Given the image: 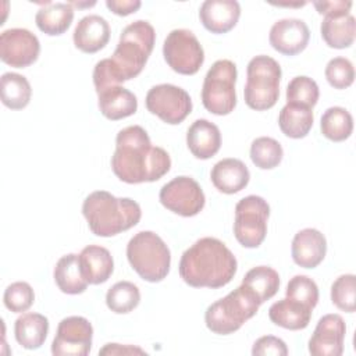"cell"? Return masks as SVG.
Returning a JSON list of instances; mask_svg holds the SVG:
<instances>
[{"instance_id": "277c9868", "label": "cell", "mask_w": 356, "mask_h": 356, "mask_svg": "<svg viewBox=\"0 0 356 356\" xmlns=\"http://www.w3.org/2000/svg\"><path fill=\"white\" fill-rule=\"evenodd\" d=\"M82 214L89 229L97 236H114L135 227L140 217V206L129 197H115L107 191H95L82 204Z\"/></svg>"}, {"instance_id": "d590c367", "label": "cell", "mask_w": 356, "mask_h": 356, "mask_svg": "<svg viewBox=\"0 0 356 356\" xmlns=\"http://www.w3.org/2000/svg\"><path fill=\"white\" fill-rule=\"evenodd\" d=\"M332 303L346 313L356 310V277L353 274L339 275L331 285Z\"/></svg>"}, {"instance_id": "3957f363", "label": "cell", "mask_w": 356, "mask_h": 356, "mask_svg": "<svg viewBox=\"0 0 356 356\" xmlns=\"http://www.w3.org/2000/svg\"><path fill=\"white\" fill-rule=\"evenodd\" d=\"M181 278L193 288H221L234 278L238 263L217 238L204 236L188 248L179 260Z\"/></svg>"}, {"instance_id": "f546056e", "label": "cell", "mask_w": 356, "mask_h": 356, "mask_svg": "<svg viewBox=\"0 0 356 356\" xmlns=\"http://www.w3.org/2000/svg\"><path fill=\"white\" fill-rule=\"evenodd\" d=\"M1 103L11 110H22L28 106L32 95L31 83L24 75L6 72L0 79Z\"/></svg>"}, {"instance_id": "83f0119b", "label": "cell", "mask_w": 356, "mask_h": 356, "mask_svg": "<svg viewBox=\"0 0 356 356\" xmlns=\"http://www.w3.org/2000/svg\"><path fill=\"white\" fill-rule=\"evenodd\" d=\"M74 19V8L70 3H47L35 15L36 26L49 36L64 33Z\"/></svg>"}, {"instance_id": "f1b7e54d", "label": "cell", "mask_w": 356, "mask_h": 356, "mask_svg": "<svg viewBox=\"0 0 356 356\" xmlns=\"http://www.w3.org/2000/svg\"><path fill=\"white\" fill-rule=\"evenodd\" d=\"M313 111L312 108L296 106V104H285L278 115V125L282 134L292 139L305 138L313 127Z\"/></svg>"}, {"instance_id": "ba28073f", "label": "cell", "mask_w": 356, "mask_h": 356, "mask_svg": "<svg viewBox=\"0 0 356 356\" xmlns=\"http://www.w3.org/2000/svg\"><path fill=\"white\" fill-rule=\"evenodd\" d=\"M236 76V65L231 60H217L209 68L202 88V103L207 111L216 115H227L234 111Z\"/></svg>"}, {"instance_id": "f35d334b", "label": "cell", "mask_w": 356, "mask_h": 356, "mask_svg": "<svg viewBox=\"0 0 356 356\" xmlns=\"http://www.w3.org/2000/svg\"><path fill=\"white\" fill-rule=\"evenodd\" d=\"M325 78L332 88L345 89L353 83V64L345 57H334L328 61L325 67Z\"/></svg>"}, {"instance_id": "4316f807", "label": "cell", "mask_w": 356, "mask_h": 356, "mask_svg": "<svg viewBox=\"0 0 356 356\" xmlns=\"http://www.w3.org/2000/svg\"><path fill=\"white\" fill-rule=\"evenodd\" d=\"M53 275L58 289L68 295H78L85 292L89 284L82 274L79 257L74 253L65 254L58 259Z\"/></svg>"}, {"instance_id": "484cf974", "label": "cell", "mask_w": 356, "mask_h": 356, "mask_svg": "<svg viewBox=\"0 0 356 356\" xmlns=\"http://www.w3.org/2000/svg\"><path fill=\"white\" fill-rule=\"evenodd\" d=\"M49 334V320L40 313H25L15 320L14 335L25 349L40 348Z\"/></svg>"}, {"instance_id": "44dd1931", "label": "cell", "mask_w": 356, "mask_h": 356, "mask_svg": "<svg viewBox=\"0 0 356 356\" xmlns=\"http://www.w3.org/2000/svg\"><path fill=\"white\" fill-rule=\"evenodd\" d=\"M210 179L220 192L232 195L242 191L249 184L250 172L243 161L229 157L214 164Z\"/></svg>"}, {"instance_id": "8992f818", "label": "cell", "mask_w": 356, "mask_h": 356, "mask_svg": "<svg viewBox=\"0 0 356 356\" xmlns=\"http://www.w3.org/2000/svg\"><path fill=\"white\" fill-rule=\"evenodd\" d=\"M127 257L138 275L149 282L163 281L170 271V249L165 242L152 231H140L129 239Z\"/></svg>"}, {"instance_id": "30bf717a", "label": "cell", "mask_w": 356, "mask_h": 356, "mask_svg": "<svg viewBox=\"0 0 356 356\" xmlns=\"http://www.w3.org/2000/svg\"><path fill=\"white\" fill-rule=\"evenodd\" d=\"M165 63L178 74H196L203 61L204 51L195 33L189 29H172L163 44Z\"/></svg>"}, {"instance_id": "7bdbcfd3", "label": "cell", "mask_w": 356, "mask_h": 356, "mask_svg": "<svg viewBox=\"0 0 356 356\" xmlns=\"http://www.w3.org/2000/svg\"><path fill=\"white\" fill-rule=\"evenodd\" d=\"M146 355V352L138 346L132 345H120V343H106L100 350L99 355Z\"/></svg>"}, {"instance_id": "9c48e42d", "label": "cell", "mask_w": 356, "mask_h": 356, "mask_svg": "<svg viewBox=\"0 0 356 356\" xmlns=\"http://www.w3.org/2000/svg\"><path fill=\"white\" fill-rule=\"evenodd\" d=\"M270 206L261 197L249 195L235 206L234 235L245 248H257L266 238Z\"/></svg>"}, {"instance_id": "9a60e30c", "label": "cell", "mask_w": 356, "mask_h": 356, "mask_svg": "<svg viewBox=\"0 0 356 356\" xmlns=\"http://www.w3.org/2000/svg\"><path fill=\"white\" fill-rule=\"evenodd\" d=\"M346 325L339 314L323 316L309 339V352L313 356H341Z\"/></svg>"}, {"instance_id": "6da1fadb", "label": "cell", "mask_w": 356, "mask_h": 356, "mask_svg": "<svg viewBox=\"0 0 356 356\" xmlns=\"http://www.w3.org/2000/svg\"><path fill=\"white\" fill-rule=\"evenodd\" d=\"M170 167V154L163 147L152 146L150 138L142 127L131 125L117 134L111 168L122 182H153L165 175Z\"/></svg>"}, {"instance_id": "836d02e7", "label": "cell", "mask_w": 356, "mask_h": 356, "mask_svg": "<svg viewBox=\"0 0 356 356\" xmlns=\"http://www.w3.org/2000/svg\"><path fill=\"white\" fill-rule=\"evenodd\" d=\"M282 156V146L273 138L260 136L256 138L250 145V160L261 170H271L277 167L281 163Z\"/></svg>"}, {"instance_id": "74e56055", "label": "cell", "mask_w": 356, "mask_h": 356, "mask_svg": "<svg viewBox=\"0 0 356 356\" xmlns=\"http://www.w3.org/2000/svg\"><path fill=\"white\" fill-rule=\"evenodd\" d=\"M35 300V293L28 282L17 281L10 284L3 295L4 306L13 313L26 312Z\"/></svg>"}, {"instance_id": "4dcf8cb0", "label": "cell", "mask_w": 356, "mask_h": 356, "mask_svg": "<svg viewBox=\"0 0 356 356\" xmlns=\"http://www.w3.org/2000/svg\"><path fill=\"white\" fill-rule=\"evenodd\" d=\"M242 284L253 292L261 305L278 292L280 275L268 266H257L245 274Z\"/></svg>"}, {"instance_id": "ffe728a7", "label": "cell", "mask_w": 356, "mask_h": 356, "mask_svg": "<svg viewBox=\"0 0 356 356\" xmlns=\"http://www.w3.org/2000/svg\"><path fill=\"white\" fill-rule=\"evenodd\" d=\"M186 145L196 159L207 160L213 157L221 146L218 127L204 118L196 120L186 132Z\"/></svg>"}, {"instance_id": "d6a6232c", "label": "cell", "mask_w": 356, "mask_h": 356, "mask_svg": "<svg viewBox=\"0 0 356 356\" xmlns=\"http://www.w3.org/2000/svg\"><path fill=\"white\" fill-rule=\"evenodd\" d=\"M140 302L139 288L129 281H118L115 282L106 293V305L107 307L117 313L125 314L138 307Z\"/></svg>"}, {"instance_id": "e0dca14e", "label": "cell", "mask_w": 356, "mask_h": 356, "mask_svg": "<svg viewBox=\"0 0 356 356\" xmlns=\"http://www.w3.org/2000/svg\"><path fill=\"white\" fill-rule=\"evenodd\" d=\"M241 17V6L235 0H206L199 8L203 26L211 33H227Z\"/></svg>"}, {"instance_id": "60d3db41", "label": "cell", "mask_w": 356, "mask_h": 356, "mask_svg": "<svg viewBox=\"0 0 356 356\" xmlns=\"http://www.w3.org/2000/svg\"><path fill=\"white\" fill-rule=\"evenodd\" d=\"M313 6L321 15L330 14H339V13H349L352 7V1L343 0H334V1H313Z\"/></svg>"}, {"instance_id": "4fadbf2b", "label": "cell", "mask_w": 356, "mask_h": 356, "mask_svg": "<svg viewBox=\"0 0 356 356\" xmlns=\"http://www.w3.org/2000/svg\"><path fill=\"white\" fill-rule=\"evenodd\" d=\"M93 327L85 317L70 316L58 323L51 343L54 356H86L92 348Z\"/></svg>"}, {"instance_id": "7402d4cb", "label": "cell", "mask_w": 356, "mask_h": 356, "mask_svg": "<svg viewBox=\"0 0 356 356\" xmlns=\"http://www.w3.org/2000/svg\"><path fill=\"white\" fill-rule=\"evenodd\" d=\"M78 257L82 274L92 285L106 282L114 271L113 256L103 246L89 245L81 250Z\"/></svg>"}, {"instance_id": "1f68e13d", "label": "cell", "mask_w": 356, "mask_h": 356, "mask_svg": "<svg viewBox=\"0 0 356 356\" xmlns=\"http://www.w3.org/2000/svg\"><path fill=\"white\" fill-rule=\"evenodd\" d=\"M320 128L327 139L342 142L348 139L353 131V118L346 108L334 106L327 108L321 115Z\"/></svg>"}, {"instance_id": "d4e9b609", "label": "cell", "mask_w": 356, "mask_h": 356, "mask_svg": "<svg viewBox=\"0 0 356 356\" xmlns=\"http://www.w3.org/2000/svg\"><path fill=\"white\" fill-rule=\"evenodd\" d=\"M268 317L275 325L296 331L309 325L312 318V309L296 300L284 298L270 306Z\"/></svg>"}, {"instance_id": "7c38bea8", "label": "cell", "mask_w": 356, "mask_h": 356, "mask_svg": "<svg viewBox=\"0 0 356 356\" xmlns=\"http://www.w3.org/2000/svg\"><path fill=\"white\" fill-rule=\"evenodd\" d=\"M159 199L167 210L182 217L196 216L206 203L200 185L193 178L185 175L177 177L163 185Z\"/></svg>"}, {"instance_id": "cb8c5ba5", "label": "cell", "mask_w": 356, "mask_h": 356, "mask_svg": "<svg viewBox=\"0 0 356 356\" xmlns=\"http://www.w3.org/2000/svg\"><path fill=\"white\" fill-rule=\"evenodd\" d=\"M321 38L327 46L334 49L349 47L356 35V22L349 13L324 15L320 26Z\"/></svg>"}, {"instance_id": "d6986e66", "label": "cell", "mask_w": 356, "mask_h": 356, "mask_svg": "<svg viewBox=\"0 0 356 356\" xmlns=\"http://www.w3.org/2000/svg\"><path fill=\"white\" fill-rule=\"evenodd\" d=\"M74 44L83 53H96L102 50L110 40L108 22L96 14L86 15L79 19L74 29Z\"/></svg>"}, {"instance_id": "8d00e7d4", "label": "cell", "mask_w": 356, "mask_h": 356, "mask_svg": "<svg viewBox=\"0 0 356 356\" xmlns=\"http://www.w3.org/2000/svg\"><path fill=\"white\" fill-rule=\"evenodd\" d=\"M286 298L296 300L313 310L318 302L317 284L307 275H295L286 285Z\"/></svg>"}, {"instance_id": "ab89813d", "label": "cell", "mask_w": 356, "mask_h": 356, "mask_svg": "<svg viewBox=\"0 0 356 356\" xmlns=\"http://www.w3.org/2000/svg\"><path fill=\"white\" fill-rule=\"evenodd\" d=\"M252 355H254V356H266V355L286 356L288 348L282 339L273 337V335H264L253 343Z\"/></svg>"}, {"instance_id": "603a6c76", "label": "cell", "mask_w": 356, "mask_h": 356, "mask_svg": "<svg viewBox=\"0 0 356 356\" xmlns=\"http://www.w3.org/2000/svg\"><path fill=\"white\" fill-rule=\"evenodd\" d=\"M97 96L100 113L111 121L127 118L135 114L138 110L136 96L121 85L110 86L99 92Z\"/></svg>"}, {"instance_id": "b9f144b4", "label": "cell", "mask_w": 356, "mask_h": 356, "mask_svg": "<svg viewBox=\"0 0 356 356\" xmlns=\"http://www.w3.org/2000/svg\"><path fill=\"white\" fill-rule=\"evenodd\" d=\"M106 6L110 11H113L117 15L125 17L135 11H138L142 6L139 0H107Z\"/></svg>"}, {"instance_id": "5bb4252c", "label": "cell", "mask_w": 356, "mask_h": 356, "mask_svg": "<svg viewBox=\"0 0 356 356\" xmlns=\"http://www.w3.org/2000/svg\"><path fill=\"white\" fill-rule=\"evenodd\" d=\"M40 53L36 35L25 28H10L0 35V58L14 68H25L33 64Z\"/></svg>"}, {"instance_id": "8fae6325", "label": "cell", "mask_w": 356, "mask_h": 356, "mask_svg": "<svg viewBox=\"0 0 356 356\" xmlns=\"http://www.w3.org/2000/svg\"><path fill=\"white\" fill-rule=\"evenodd\" d=\"M145 103L152 114L171 125L182 122L192 111L189 93L171 83H160L149 89Z\"/></svg>"}, {"instance_id": "7a4b0ae2", "label": "cell", "mask_w": 356, "mask_h": 356, "mask_svg": "<svg viewBox=\"0 0 356 356\" xmlns=\"http://www.w3.org/2000/svg\"><path fill=\"white\" fill-rule=\"evenodd\" d=\"M154 40V28L147 21L138 19L127 25L113 56L97 61L93 68L96 92L138 76L153 51Z\"/></svg>"}, {"instance_id": "ac0fdd59", "label": "cell", "mask_w": 356, "mask_h": 356, "mask_svg": "<svg viewBox=\"0 0 356 356\" xmlns=\"http://www.w3.org/2000/svg\"><path fill=\"white\" fill-rule=\"evenodd\" d=\"M292 259L303 268L317 267L325 257V236L316 228L300 229L292 239Z\"/></svg>"}, {"instance_id": "5b68a950", "label": "cell", "mask_w": 356, "mask_h": 356, "mask_svg": "<svg viewBox=\"0 0 356 356\" xmlns=\"http://www.w3.org/2000/svg\"><path fill=\"white\" fill-rule=\"evenodd\" d=\"M260 302L253 292L241 284L222 299L211 303L204 313L207 328L218 335L238 331L259 310Z\"/></svg>"}, {"instance_id": "52a82bcc", "label": "cell", "mask_w": 356, "mask_h": 356, "mask_svg": "<svg viewBox=\"0 0 356 356\" xmlns=\"http://www.w3.org/2000/svg\"><path fill=\"white\" fill-rule=\"evenodd\" d=\"M248 79L243 89L245 103L257 111L271 108L280 97L281 67L270 56L253 57L246 68Z\"/></svg>"}, {"instance_id": "2e32d148", "label": "cell", "mask_w": 356, "mask_h": 356, "mask_svg": "<svg viewBox=\"0 0 356 356\" xmlns=\"http://www.w3.org/2000/svg\"><path fill=\"white\" fill-rule=\"evenodd\" d=\"M309 39V26L305 21L298 18H284L274 22L268 35L273 49L285 56H295L303 51Z\"/></svg>"}, {"instance_id": "e575fe53", "label": "cell", "mask_w": 356, "mask_h": 356, "mask_svg": "<svg viewBox=\"0 0 356 356\" xmlns=\"http://www.w3.org/2000/svg\"><path fill=\"white\" fill-rule=\"evenodd\" d=\"M320 92L314 79L300 75L291 79L286 86V103L313 108L318 100Z\"/></svg>"}]
</instances>
